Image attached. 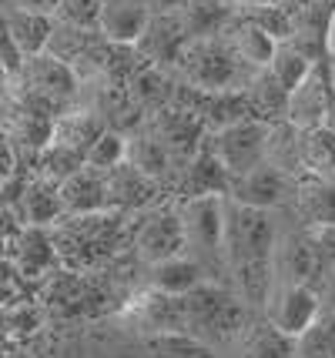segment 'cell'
<instances>
[{"label": "cell", "instance_id": "cell-38", "mask_svg": "<svg viewBox=\"0 0 335 358\" xmlns=\"http://www.w3.org/2000/svg\"><path fill=\"white\" fill-rule=\"evenodd\" d=\"M312 238H315V248H319L322 262L332 268V265H335V224H325V228H312Z\"/></svg>", "mask_w": 335, "mask_h": 358}, {"label": "cell", "instance_id": "cell-8", "mask_svg": "<svg viewBox=\"0 0 335 358\" xmlns=\"http://www.w3.org/2000/svg\"><path fill=\"white\" fill-rule=\"evenodd\" d=\"M20 91L27 94H37V97H44L50 104H57V108L64 110L80 91V74L64 64L61 57H54V54H34L24 61V71H20Z\"/></svg>", "mask_w": 335, "mask_h": 358}, {"label": "cell", "instance_id": "cell-32", "mask_svg": "<svg viewBox=\"0 0 335 358\" xmlns=\"http://www.w3.org/2000/svg\"><path fill=\"white\" fill-rule=\"evenodd\" d=\"M302 164H305V171L332 174V168H335V134L329 131V127L302 131Z\"/></svg>", "mask_w": 335, "mask_h": 358}, {"label": "cell", "instance_id": "cell-46", "mask_svg": "<svg viewBox=\"0 0 335 358\" xmlns=\"http://www.w3.org/2000/svg\"><path fill=\"white\" fill-rule=\"evenodd\" d=\"M329 178H332V181H335V168H332V174H329Z\"/></svg>", "mask_w": 335, "mask_h": 358}, {"label": "cell", "instance_id": "cell-11", "mask_svg": "<svg viewBox=\"0 0 335 358\" xmlns=\"http://www.w3.org/2000/svg\"><path fill=\"white\" fill-rule=\"evenodd\" d=\"M292 191H295V174L282 171V168L271 164V161H262L258 168L231 178L228 198H235V201H241V204H252V208L275 211V208H282V204L292 201Z\"/></svg>", "mask_w": 335, "mask_h": 358}, {"label": "cell", "instance_id": "cell-37", "mask_svg": "<svg viewBox=\"0 0 335 358\" xmlns=\"http://www.w3.org/2000/svg\"><path fill=\"white\" fill-rule=\"evenodd\" d=\"M20 171L17 168V148H14V141L7 138V134H0V187L7 185L14 174Z\"/></svg>", "mask_w": 335, "mask_h": 358}, {"label": "cell", "instance_id": "cell-25", "mask_svg": "<svg viewBox=\"0 0 335 358\" xmlns=\"http://www.w3.org/2000/svg\"><path fill=\"white\" fill-rule=\"evenodd\" d=\"M128 161L134 168H141L144 174H151L155 181H168L171 171H178L171 151L161 144V138L151 127H138L134 134H128Z\"/></svg>", "mask_w": 335, "mask_h": 358}, {"label": "cell", "instance_id": "cell-3", "mask_svg": "<svg viewBox=\"0 0 335 358\" xmlns=\"http://www.w3.org/2000/svg\"><path fill=\"white\" fill-rule=\"evenodd\" d=\"M224 268L228 275L235 268L271 262L278 245V224L275 215L265 208H252L224 194Z\"/></svg>", "mask_w": 335, "mask_h": 358}, {"label": "cell", "instance_id": "cell-34", "mask_svg": "<svg viewBox=\"0 0 335 358\" xmlns=\"http://www.w3.org/2000/svg\"><path fill=\"white\" fill-rule=\"evenodd\" d=\"M299 358H335V312H322L315 325L299 335Z\"/></svg>", "mask_w": 335, "mask_h": 358}, {"label": "cell", "instance_id": "cell-2", "mask_svg": "<svg viewBox=\"0 0 335 358\" xmlns=\"http://www.w3.org/2000/svg\"><path fill=\"white\" fill-rule=\"evenodd\" d=\"M175 71L181 74V80H188L192 87L201 91H245L258 71L248 67L235 54V47L228 44V37H205V41H188V47L181 50Z\"/></svg>", "mask_w": 335, "mask_h": 358}, {"label": "cell", "instance_id": "cell-39", "mask_svg": "<svg viewBox=\"0 0 335 358\" xmlns=\"http://www.w3.org/2000/svg\"><path fill=\"white\" fill-rule=\"evenodd\" d=\"M10 7H20V10H37V14H50V17H54L57 0H10Z\"/></svg>", "mask_w": 335, "mask_h": 358}, {"label": "cell", "instance_id": "cell-15", "mask_svg": "<svg viewBox=\"0 0 335 358\" xmlns=\"http://www.w3.org/2000/svg\"><path fill=\"white\" fill-rule=\"evenodd\" d=\"M138 54L144 64H155V67H175L181 50L188 47V34L181 31L178 14H151L144 34L138 37Z\"/></svg>", "mask_w": 335, "mask_h": 358}, {"label": "cell", "instance_id": "cell-5", "mask_svg": "<svg viewBox=\"0 0 335 358\" xmlns=\"http://www.w3.org/2000/svg\"><path fill=\"white\" fill-rule=\"evenodd\" d=\"M269 138H271L269 121L241 117L235 124H224L218 131H211L208 134V148L218 155V161L228 168L231 178H238V174L258 168L269 157Z\"/></svg>", "mask_w": 335, "mask_h": 358}, {"label": "cell", "instance_id": "cell-9", "mask_svg": "<svg viewBox=\"0 0 335 358\" xmlns=\"http://www.w3.org/2000/svg\"><path fill=\"white\" fill-rule=\"evenodd\" d=\"M148 127H151V131L161 138V144L171 151L178 171H181V168L205 148V141H208V124L205 121H201L194 110L178 108V104H168V108L155 110L151 121H148Z\"/></svg>", "mask_w": 335, "mask_h": 358}, {"label": "cell", "instance_id": "cell-24", "mask_svg": "<svg viewBox=\"0 0 335 358\" xmlns=\"http://www.w3.org/2000/svg\"><path fill=\"white\" fill-rule=\"evenodd\" d=\"M238 358H299V338L278 331L262 315V318H255L252 325L245 328Z\"/></svg>", "mask_w": 335, "mask_h": 358}, {"label": "cell", "instance_id": "cell-14", "mask_svg": "<svg viewBox=\"0 0 335 358\" xmlns=\"http://www.w3.org/2000/svg\"><path fill=\"white\" fill-rule=\"evenodd\" d=\"M161 198V181L141 168H134L131 161H121L117 168L108 171V204L111 211H148Z\"/></svg>", "mask_w": 335, "mask_h": 358}, {"label": "cell", "instance_id": "cell-23", "mask_svg": "<svg viewBox=\"0 0 335 358\" xmlns=\"http://www.w3.org/2000/svg\"><path fill=\"white\" fill-rule=\"evenodd\" d=\"M17 215L24 224H54V221L64 218V204H61V185L48 181V178H34L24 187V198L17 204Z\"/></svg>", "mask_w": 335, "mask_h": 358}, {"label": "cell", "instance_id": "cell-7", "mask_svg": "<svg viewBox=\"0 0 335 358\" xmlns=\"http://www.w3.org/2000/svg\"><path fill=\"white\" fill-rule=\"evenodd\" d=\"M134 251L148 265H158L164 258H175L188 251V238H185V224H181V211L178 208H164L155 204L141 211V221L134 228Z\"/></svg>", "mask_w": 335, "mask_h": 358}, {"label": "cell", "instance_id": "cell-45", "mask_svg": "<svg viewBox=\"0 0 335 358\" xmlns=\"http://www.w3.org/2000/svg\"><path fill=\"white\" fill-rule=\"evenodd\" d=\"M3 7H10V0H0V10H3Z\"/></svg>", "mask_w": 335, "mask_h": 358}, {"label": "cell", "instance_id": "cell-40", "mask_svg": "<svg viewBox=\"0 0 335 358\" xmlns=\"http://www.w3.org/2000/svg\"><path fill=\"white\" fill-rule=\"evenodd\" d=\"M319 292H322V298H325V305H329V312H335V265L329 268V275H325Z\"/></svg>", "mask_w": 335, "mask_h": 358}, {"label": "cell", "instance_id": "cell-43", "mask_svg": "<svg viewBox=\"0 0 335 358\" xmlns=\"http://www.w3.org/2000/svg\"><path fill=\"white\" fill-rule=\"evenodd\" d=\"M329 61H332V78H335V50H329Z\"/></svg>", "mask_w": 335, "mask_h": 358}, {"label": "cell", "instance_id": "cell-44", "mask_svg": "<svg viewBox=\"0 0 335 358\" xmlns=\"http://www.w3.org/2000/svg\"><path fill=\"white\" fill-rule=\"evenodd\" d=\"M3 80H7V71H3V64H0V84H3Z\"/></svg>", "mask_w": 335, "mask_h": 358}, {"label": "cell", "instance_id": "cell-31", "mask_svg": "<svg viewBox=\"0 0 335 358\" xmlns=\"http://www.w3.org/2000/svg\"><path fill=\"white\" fill-rule=\"evenodd\" d=\"M84 168V155L74 151V148H67V144H57V141H50L44 151H37V174L41 178H48V181H67L74 171Z\"/></svg>", "mask_w": 335, "mask_h": 358}, {"label": "cell", "instance_id": "cell-33", "mask_svg": "<svg viewBox=\"0 0 335 358\" xmlns=\"http://www.w3.org/2000/svg\"><path fill=\"white\" fill-rule=\"evenodd\" d=\"M121 161H128V134H121V131H114L108 127L101 138L87 148V155H84V164L87 168H94V171H111L117 168Z\"/></svg>", "mask_w": 335, "mask_h": 358}, {"label": "cell", "instance_id": "cell-16", "mask_svg": "<svg viewBox=\"0 0 335 358\" xmlns=\"http://www.w3.org/2000/svg\"><path fill=\"white\" fill-rule=\"evenodd\" d=\"M228 187H231V174L218 161V155L208 148V141L205 148L178 171L175 181V191L181 194V201L185 198H205V194H228Z\"/></svg>", "mask_w": 335, "mask_h": 358}, {"label": "cell", "instance_id": "cell-35", "mask_svg": "<svg viewBox=\"0 0 335 358\" xmlns=\"http://www.w3.org/2000/svg\"><path fill=\"white\" fill-rule=\"evenodd\" d=\"M101 7H104V0H57V7H54V20L97 31Z\"/></svg>", "mask_w": 335, "mask_h": 358}, {"label": "cell", "instance_id": "cell-28", "mask_svg": "<svg viewBox=\"0 0 335 358\" xmlns=\"http://www.w3.org/2000/svg\"><path fill=\"white\" fill-rule=\"evenodd\" d=\"M128 91H131V97L144 108V114H155V110L171 104V97H175V80L168 78L164 67L141 64V67L128 78Z\"/></svg>", "mask_w": 335, "mask_h": 358}, {"label": "cell", "instance_id": "cell-42", "mask_svg": "<svg viewBox=\"0 0 335 358\" xmlns=\"http://www.w3.org/2000/svg\"><path fill=\"white\" fill-rule=\"evenodd\" d=\"M228 3L238 10V7H248V3H269V0H228Z\"/></svg>", "mask_w": 335, "mask_h": 358}, {"label": "cell", "instance_id": "cell-21", "mask_svg": "<svg viewBox=\"0 0 335 358\" xmlns=\"http://www.w3.org/2000/svg\"><path fill=\"white\" fill-rule=\"evenodd\" d=\"M231 17H235V7L228 0H188L178 10V24L188 34V41H205V37L224 34Z\"/></svg>", "mask_w": 335, "mask_h": 358}, {"label": "cell", "instance_id": "cell-12", "mask_svg": "<svg viewBox=\"0 0 335 358\" xmlns=\"http://www.w3.org/2000/svg\"><path fill=\"white\" fill-rule=\"evenodd\" d=\"M292 208L308 231L335 224V181L319 171H299L295 191H292Z\"/></svg>", "mask_w": 335, "mask_h": 358}, {"label": "cell", "instance_id": "cell-1", "mask_svg": "<svg viewBox=\"0 0 335 358\" xmlns=\"http://www.w3.org/2000/svg\"><path fill=\"white\" fill-rule=\"evenodd\" d=\"M252 305L235 292L224 288L215 278L198 285L194 292L185 295V322L188 335L201 338L208 345H228L245 335V328L252 325Z\"/></svg>", "mask_w": 335, "mask_h": 358}, {"label": "cell", "instance_id": "cell-13", "mask_svg": "<svg viewBox=\"0 0 335 358\" xmlns=\"http://www.w3.org/2000/svg\"><path fill=\"white\" fill-rule=\"evenodd\" d=\"M329 80H332V61L325 54L308 71V78L288 94V124H295L299 131H312V127L325 124V91H329Z\"/></svg>", "mask_w": 335, "mask_h": 358}, {"label": "cell", "instance_id": "cell-22", "mask_svg": "<svg viewBox=\"0 0 335 358\" xmlns=\"http://www.w3.org/2000/svg\"><path fill=\"white\" fill-rule=\"evenodd\" d=\"M211 278L201 262H194L192 255H175L164 258L158 265H151V288L161 295H188L198 285H205Z\"/></svg>", "mask_w": 335, "mask_h": 358}, {"label": "cell", "instance_id": "cell-4", "mask_svg": "<svg viewBox=\"0 0 335 358\" xmlns=\"http://www.w3.org/2000/svg\"><path fill=\"white\" fill-rule=\"evenodd\" d=\"M178 211H181V224H185L192 258L201 262L205 271L215 278L218 268H224V194L185 198L178 204Z\"/></svg>", "mask_w": 335, "mask_h": 358}, {"label": "cell", "instance_id": "cell-30", "mask_svg": "<svg viewBox=\"0 0 335 358\" xmlns=\"http://www.w3.org/2000/svg\"><path fill=\"white\" fill-rule=\"evenodd\" d=\"M312 67H315V57H312L308 50H302L295 41H282L265 71L275 78V84H278L282 91L292 94L305 78H308V71H312Z\"/></svg>", "mask_w": 335, "mask_h": 358}, {"label": "cell", "instance_id": "cell-17", "mask_svg": "<svg viewBox=\"0 0 335 358\" xmlns=\"http://www.w3.org/2000/svg\"><path fill=\"white\" fill-rule=\"evenodd\" d=\"M61 204H64V215L111 211V204H108V174L84 164L67 181H61Z\"/></svg>", "mask_w": 335, "mask_h": 358}, {"label": "cell", "instance_id": "cell-36", "mask_svg": "<svg viewBox=\"0 0 335 358\" xmlns=\"http://www.w3.org/2000/svg\"><path fill=\"white\" fill-rule=\"evenodd\" d=\"M24 50L17 47L14 34L7 27V20H3V10H0V64H3V71H7V78H20V71H24Z\"/></svg>", "mask_w": 335, "mask_h": 358}, {"label": "cell", "instance_id": "cell-10", "mask_svg": "<svg viewBox=\"0 0 335 358\" xmlns=\"http://www.w3.org/2000/svg\"><path fill=\"white\" fill-rule=\"evenodd\" d=\"M265 318L278 331H285L292 338L305 335L315 325V318L322 315V292L312 285H275L269 305H265Z\"/></svg>", "mask_w": 335, "mask_h": 358}, {"label": "cell", "instance_id": "cell-19", "mask_svg": "<svg viewBox=\"0 0 335 358\" xmlns=\"http://www.w3.org/2000/svg\"><path fill=\"white\" fill-rule=\"evenodd\" d=\"M121 358H218L215 345L194 338L188 331H161L141 335V342L121 348Z\"/></svg>", "mask_w": 335, "mask_h": 358}, {"label": "cell", "instance_id": "cell-29", "mask_svg": "<svg viewBox=\"0 0 335 358\" xmlns=\"http://www.w3.org/2000/svg\"><path fill=\"white\" fill-rule=\"evenodd\" d=\"M17 265L24 275H41V271H48L54 262H57V245H54V238L48 234L44 224H27L24 231H17Z\"/></svg>", "mask_w": 335, "mask_h": 358}, {"label": "cell", "instance_id": "cell-20", "mask_svg": "<svg viewBox=\"0 0 335 358\" xmlns=\"http://www.w3.org/2000/svg\"><path fill=\"white\" fill-rule=\"evenodd\" d=\"M224 37H228V44L235 47V54L241 61L248 67H255V71H265L271 57H275V50H278V41L269 31H262L255 20H248L241 14L231 17V24L224 27Z\"/></svg>", "mask_w": 335, "mask_h": 358}, {"label": "cell", "instance_id": "cell-6", "mask_svg": "<svg viewBox=\"0 0 335 358\" xmlns=\"http://www.w3.org/2000/svg\"><path fill=\"white\" fill-rule=\"evenodd\" d=\"M271 265H275V285H312V288H322V281L329 275V265L322 262L315 238H312L308 228H295L288 234H278Z\"/></svg>", "mask_w": 335, "mask_h": 358}, {"label": "cell", "instance_id": "cell-27", "mask_svg": "<svg viewBox=\"0 0 335 358\" xmlns=\"http://www.w3.org/2000/svg\"><path fill=\"white\" fill-rule=\"evenodd\" d=\"M104 131H108V121H104L97 110H64V114H57V121H54V141L74 148L80 155H87V148H91Z\"/></svg>", "mask_w": 335, "mask_h": 358}, {"label": "cell", "instance_id": "cell-18", "mask_svg": "<svg viewBox=\"0 0 335 358\" xmlns=\"http://www.w3.org/2000/svg\"><path fill=\"white\" fill-rule=\"evenodd\" d=\"M151 20V3L148 0H104L97 31L114 44H138Z\"/></svg>", "mask_w": 335, "mask_h": 358}, {"label": "cell", "instance_id": "cell-26", "mask_svg": "<svg viewBox=\"0 0 335 358\" xmlns=\"http://www.w3.org/2000/svg\"><path fill=\"white\" fill-rule=\"evenodd\" d=\"M3 20L14 34L17 47L24 50V57L34 54H44L54 31V17L50 14H37V10H20V7H3Z\"/></svg>", "mask_w": 335, "mask_h": 358}, {"label": "cell", "instance_id": "cell-41", "mask_svg": "<svg viewBox=\"0 0 335 358\" xmlns=\"http://www.w3.org/2000/svg\"><path fill=\"white\" fill-rule=\"evenodd\" d=\"M151 3V14H178L188 0H148Z\"/></svg>", "mask_w": 335, "mask_h": 358}]
</instances>
